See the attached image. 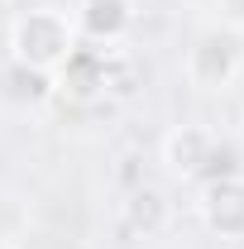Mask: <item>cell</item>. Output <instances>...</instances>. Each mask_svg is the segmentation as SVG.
Here are the masks:
<instances>
[{
	"label": "cell",
	"instance_id": "1",
	"mask_svg": "<svg viewBox=\"0 0 244 249\" xmlns=\"http://www.w3.org/2000/svg\"><path fill=\"white\" fill-rule=\"evenodd\" d=\"M10 58L19 72L29 77H58L67 62L82 53V34L72 24V10H58V5H34V10H19L10 19Z\"/></svg>",
	"mask_w": 244,
	"mask_h": 249
},
{
	"label": "cell",
	"instance_id": "2",
	"mask_svg": "<svg viewBox=\"0 0 244 249\" xmlns=\"http://www.w3.org/2000/svg\"><path fill=\"white\" fill-rule=\"evenodd\" d=\"M182 77L196 91H230L244 77V29L235 24L201 29L182 58Z\"/></svg>",
	"mask_w": 244,
	"mask_h": 249
},
{
	"label": "cell",
	"instance_id": "3",
	"mask_svg": "<svg viewBox=\"0 0 244 249\" xmlns=\"http://www.w3.org/2000/svg\"><path fill=\"white\" fill-rule=\"evenodd\" d=\"M196 216L220 240H244V173H215L196 192Z\"/></svg>",
	"mask_w": 244,
	"mask_h": 249
},
{
	"label": "cell",
	"instance_id": "4",
	"mask_svg": "<svg viewBox=\"0 0 244 249\" xmlns=\"http://www.w3.org/2000/svg\"><path fill=\"white\" fill-rule=\"evenodd\" d=\"M134 19H139L134 0H77V10H72V24L82 34V43H91V48H120Z\"/></svg>",
	"mask_w": 244,
	"mask_h": 249
},
{
	"label": "cell",
	"instance_id": "5",
	"mask_svg": "<svg viewBox=\"0 0 244 249\" xmlns=\"http://www.w3.org/2000/svg\"><path fill=\"white\" fill-rule=\"evenodd\" d=\"M163 163L173 178H201L220 163V134L211 124H177L163 139Z\"/></svg>",
	"mask_w": 244,
	"mask_h": 249
},
{
	"label": "cell",
	"instance_id": "6",
	"mask_svg": "<svg viewBox=\"0 0 244 249\" xmlns=\"http://www.w3.org/2000/svg\"><path fill=\"white\" fill-rule=\"evenodd\" d=\"M211 5H220L225 24H235V29H244V0H211Z\"/></svg>",
	"mask_w": 244,
	"mask_h": 249
},
{
	"label": "cell",
	"instance_id": "7",
	"mask_svg": "<svg viewBox=\"0 0 244 249\" xmlns=\"http://www.w3.org/2000/svg\"><path fill=\"white\" fill-rule=\"evenodd\" d=\"M0 249H10V235H5V230H0Z\"/></svg>",
	"mask_w": 244,
	"mask_h": 249
}]
</instances>
